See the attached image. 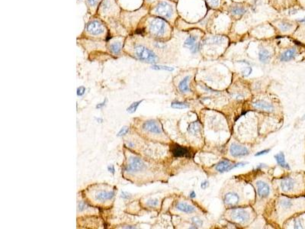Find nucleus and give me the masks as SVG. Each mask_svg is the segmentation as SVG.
<instances>
[{
	"label": "nucleus",
	"mask_w": 305,
	"mask_h": 229,
	"mask_svg": "<svg viewBox=\"0 0 305 229\" xmlns=\"http://www.w3.org/2000/svg\"><path fill=\"white\" fill-rule=\"evenodd\" d=\"M124 53L143 63L156 64L160 61L158 53L154 49L150 38L134 34L128 35L125 40Z\"/></svg>",
	"instance_id": "nucleus-1"
},
{
	"label": "nucleus",
	"mask_w": 305,
	"mask_h": 229,
	"mask_svg": "<svg viewBox=\"0 0 305 229\" xmlns=\"http://www.w3.org/2000/svg\"><path fill=\"white\" fill-rule=\"evenodd\" d=\"M173 27L166 20L148 13L142 18L135 34L155 41L168 42L172 38Z\"/></svg>",
	"instance_id": "nucleus-2"
},
{
	"label": "nucleus",
	"mask_w": 305,
	"mask_h": 229,
	"mask_svg": "<svg viewBox=\"0 0 305 229\" xmlns=\"http://www.w3.org/2000/svg\"><path fill=\"white\" fill-rule=\"evenodd\" d=\"M178 3L172 0H157L150 7L149 13L168 21L172 26L175 25L179 14L177 9Z\"/></svg>",
	"instance_id": "nucleus-3"
},
{
	"label": "nucleus",
	"mask_w": 305,
	"mask_h": 229,
	"mask_svg": "<svg viewBox=\"0 0 305 229\" xmlns=\"http://www.w3.org/2000/svg\"><path fill=\"white\" fill-rule=\"evenodd\" d=\"M80 38L107 41L110 38L109 29L104 20L97 16H93L85 23Z\"/></svg>",
	"instance_id": "nucleus-4"
},
{
	"label": "nucleus",
	"mask_w": 305,
	"mask_h": 229,
	"mask_svg": "<svg viewBox=\"0 0 305 229\" xmlns=\"http://www.w3.org/2000/svg\"><path fill=\"white\" fill-rule=\"evenodd\" d=\"M87 196L94 203L106 205L112 203L116 195L115 187L108 184H95L86 190Z\"/></svg>",
	"instance_id": "nucleus-5"
},
{
	"label": "nucleus",
	"mask_w": 305,
	"mask_h": 229,
	"mask_svg": "<svg viewBox=\"0 0 305 229\" xmlns=\"http://www.w3.org/2000/svg\"><path fill=\"white\" fill-rule=\"evenodd\" d=\"M150 11V8L145 6H142L140 9L134 11H127V10H121L120 15V21L124 28L128 32L129 35L135 34L137 28L146 15H147Z\"/></svg>",
	"instance_id": "nucleus-6"
},
{
	"label": "nucleus",
	"mask_w": 305,
	"mask_h": 229,
	"mask_svg": "<svg viewBox=\"0 0 305 229\" xmlns=\"http://www.w3.org/2000/svg\"><path fill=\"white\" fill-rule=\"evenodd\" d=\"M121 10L116 0H102L95 16L104 20L107 24L119 19Z\"/></svg>",
	"instance_id": "nucleus-7"
},
{
	"label": "nucleus",
	"mask_w": 305,
	"mask_h": 229,
	"mask_svg": "<svg viewBox=\"0 0 305 229\" xmlns=\"http://www.w3.org/2000/svg\"><path fill=\"white\" fill-rule=\"evenodd\" d=\"M189 34L183 44L184 48H187L192 53H197L202 50V41L207 32L200 28L189 29Z\"/></svg>",
	"instance_id": "nucleus-8"
},
{
	"label": "nucleus",
	"mask_w": 305,
	"mask_h": 229,
	"mask_svg": "<svg viewBox=\"0 0 305 229\" xmlns=\"http://www.w3.org/2000/svg\"><path fill=\"white\" fill-rule=\"evenodd\" d=\"M250 6L251 5L247 2H232L229 5L225 3L221 12H225L234 21H238L246 16Z\"/></svg>",
	"instance_id": "nucleus-9"
},
{
	"label": "nucleus",
	"mask_w": 305,
	"mask_h": 229,
	"mask_svg": "<svg viewBox=\"0 0 305 229\" xmlns=\"http://www.w3.org/2000/svg\"><path fill=\"white\" fill-rule=\"evenodd\" d=\"M146 169L147 164L141 158L135 154H130L125 162L123 172L127 176H136V175L143 172Z\"/></svg>",
	"instance_id": "nucleus-10"
},
{
	"label": "nucleus",
	"mask_w": 305,
	"mask_h": 229,
	"mask_svg": "<svg viewBox=\"0 0 305 229\" xmlns=\"http://www.w3.org/2000/svg\"><path fill=\"white\" fill-rule=\"evenodd\" d=\"M275 31L276 36H286L294 32L296 24L286 18H276L269 22Z\"/></svg>",
	"instance_id": "nucleus-11"
},
{
	"label": "nucleus",
	"mask_w": 305,
	"mask_h": 229,
	"mask_svg": "<svg viewBox=\"0 0 305 229\" xmlns=\"http://www.w3.org/2000/svg\"><path fill=\"white\" fill-rule=\"evenodd\" d=\"M127 37L114 36L110 37L106 41L107 53L111 56L118 57L124 53L125 40Z\"/></svg>",
	"instance_id": "nucleus-12"
},
{
	"label": "nucleus",
	"mask_w": 305,
	"mask_h": 229,
	"mask_svg": "<svg viewBox=\"0 0 305 229\" xmlns=\"http://www.w3.org/2000/svg\"><path fill=\"white\" fill-rule=\"evenodd\" d=\"M272 41H263L259 47V59L263 63H268L270 62L271 58L274 56L275 49L272 46Z\"/></svg>",
	"instance_id": "nucleus-13"
},
{
	"label": "nucleus",
	"mask_w": 305,
	"mask_h": 229,
	"mask_svg": "<svg viewBox=\"0 0 305 229\" xmlns=\"http://www.w3.org/2000/svg\"><path fill=\"white\" fill-rule=\"evenodd\" d=\"M141 129L151 135H160L162 133V127L160 123L152 119L143 121L141 125Z\"/></svg>",
	"instance_id": "nucleus-14"
},
{
	"label": "nucleus",
	"mask_w": 305,
	"mask_h": 229,
	"mask_svg": "<svg viewBox=\"0 0 305 229\" xmlns=\"http://www.w3.org/2000/svg\"><path fill=\"white\" fill-rule=\"evenodd\" d=\"M268 4L278 12L292 7L294 0H267Z\"/></svg>",
	"instance_id": "nucleus-15"
},
{
	"label": "nucleus",
	"mask_w": 305,
	"mask_h": 229,
	"mask_svg": "<svg viewBox=\"0 0 305 229\" xmlns=\"http://www.w3.org/2000/svg\"><path fill=\"white\" fill-rule=\"evenodd\" d=\"M121 9L134 11L140 9L143 4V0H116Z\"/></svg>",
	"instance_id": "nucleus-16"
},
{
	"label": "nucleus",
	"mask_w": 305,
	"mask_h": 229,
	"mask_svg": "<svg viewBox=\"0 0 305 229\" xmlns=\"http://www.w3.org/2000/svg\"><path fill=\"white\" fill-rule=\"evenodd\" d=\"M230 218L237 223H245L249 219V214L243 208H235L231 212Z\"/></svg>",
	"instance_id": "nucleus-17"
},
{
	"label": "nucleus",
	"mask_w": 305,
	"mask_h": 229,
	"mask_svg": "<svg viewBox=\"0 0 305 229\" xmlns=\"http://www.w3.org/2000/svg\"><path fill=\"white\" fill-rule=\"evenodd\" d=\"M298 55V49L295 47H290L282 49L279 55V59L281 62H288L294 60Z\"/></svg>",
	"instance_id": "nucleus-18"
},
{
	"label": "nucleus",
	"mask_w": 305,
	"mask_h": 229,
	"mask_svg": "<svg viewBox=\"0 0 305 229\" xmlns=\"http://www.w3.org/2000/svg\"><path fill=\"white\" fill-rule=\"evenodd\" d=\"M230 153L233 157L239 158L249 154V150L246 147L239 145L238 144H233L230 148Z\"/></svg>",
	"instance_id": "nucleus-19"
},
{
	"label": "nucleus",
	"mask_w": 305,
	"mask_h": 229,
	"mask_svg": "<svg viewBox=\"0 0 305 229\" xmlns=\"http://www.w3.org/2000/svg\"><path fill=\"white\" fill-rule=\"evenodd\" d=\"M171 152L172 155L176 158H189L191 153L186 148L180 146L179 144H173L171 147Z\"/></svg>",
	"instance_id": "nucleus-20"
},
{
	"label": "nucleus",
	"mask_w": 305,
	"mask_h": 229,
	"mask_svg": "<svg viewBox=\"0 0 305 229\" xmlns=\"http://www.w3.org/2000/svg\"><path fill=\"white\" fill-rule=\"evenodd\" d=\"M102 0H84L87 12L91 16H95Z\"/></svg>",
	"instance_id": "nucleus-21"
},
{
	"label": "nucleus",
	"mask_w": 305,
	"mask_h": 229,
	"mask_svg": "<svg viewBox=\"0 0 305 229\" xmlns=\"http://www.w3.org/2000/svg\"><path fill=\"white\" fill-rule=\"evenodd\" d=\"M204 1L209 9L220 11H221L223 6L226 3L225 0H204Z\"/></svg>",
	"instance_id": "nucleus-22"
},
{
	"label": "nucleus",
	"mask_w": 305,
	"mask_h": 229,
	"mask_svg": "<svg viewBox=\"0 0 305 229\" xmlns=\"http://www.w3.org/2000/svg\"><path fill=\"white\" fill-rule=\"evenodd\" d=\"M256 187H257L258 194L262 198L267 197L270 193V188H269V185L263 181H257L256 183Z\"/></svg>",
	"instance_id": "nucleus-23"
},
{
	"label": "nucleus",
	"mask_w": 305,
	"mask_h": 229,
	"mask_svg": "<svg viewBox=\"0 0 305 229\" xmlns=\"http://www.w3.org/2000/svg\"><path fill=\"white\" fill-rule=\"evenodd\" d=\"M294 185H295V181L291 177H285L280 183V186L283 192H288L293 190Z\"/></svg>",
	"instance_id": "nucleus-24"
},
{
	"label": "nucleus",
	"mask_w": 305,
	"mask_h": 229,
	"mask_svg": "<svg viewBox=\"0 0 305 229\" xmlns=\"http://www.w3.org/2000/svg\"><path fill=\"white\" fill-rule=\"evenodd\" d=\"M253 106L257 109H262L267 112H272L274 110V106L272 105L263 100H257L254 102L253 103Z\"/></svg>",
	"instance_id": "nucleus-25"
},
{
	"label": "nucleus",
	"mask_w": 305,
	"mask_h": 229,
	"mask_svg": "<svg viewBox=\"0 0 305 229\" xmlns=\"http://www.w3.org/2000/svg\"><path fill=\"white\" fill-rule=\"evenodd\" d=\"M190 79H191L190 75H186V76H184V77L179 81L178 84V88L179 91H180L182 93H189V92L190 91V88H189V81H190Z\"/></svg>",
	"instance_id": "nucleus-26"
},
{
	"label": "nucleus",
	"mask_w": 305,
	"mask_h": 229,
	"mask_svg": "<svg viewBox=\"0 0 305 229\" xmlns=\"http://www.w3.org/2000/svg\"><path fill=\"white\" fill-rule=\"evenodd\" d=\"M234 169V164L229 160H223L216 166V170L220 173L227 172Z\"/></svg>",
	"instance_id": "nucleus-27"
},
{
	"label": "nucleus",
	"mask_w": 305,
	"mask_h": 229,
	"mask_svg": "<svg viewBox=\"0 0 305 229\" xmlns=\"http://www.w3.org/2000/svg\"><path fill=\"white\" fill-rule=\"evenodd\" d=\"M224 202L227 205H234L239 202V196L234 193H228L224 196Z\"/></svg>",
	"instance_id": "nucleus-28"
},
{
	"label": "nucleus",
	"mask_w": 305,
	"mask_h": 229,
	"mask_svg": "<svg viewBox=\"0 0 305 229\" xmlns=\"http://www.w3.org/2000/svg\"><path fill=\"white\" fill-rule=\"evenodd\" d=\"M175 208L179 211L185 212V213H192V212H195V207L184 203H178L176 204V205H175Z\"/></svg>",
	"instance_id": "nucleus-29"
},
{
	"label": "nucleus",
	"mask_w": 305,
	"mask_h": 229,
	"mask_svg": "<svg viewBox=\"0 0 305 229\" xmlns=\"http://www.w3.org/2000/svg\"><path fill=\"white\" fill-rule=\"evenodd\" d=\"M274 157H275V158L276 161H277L278 164H279V166H281V167H283V168H286V169H288V170H289L290 166L288 163H286L285 157L284 153H282V152H280V153H277L276 155H275Z\"/></svg>",
	"instance_id": "nucleus-30"
},
{
	"label": "nucleus",
	"mask_w": 305,
	"mask_h": 229,
	"mask_svg": "<svg viewBox=\"0 0 305 229\" xmlns=\"http://www.w3.org/2000/svg\"><path fill=\"white\" fill-rule=\"evenodd\" d=\"M201 131V125L198 121H195L189 125L188 127V131L192 135H198Z\"/></svg>",
	"instance_id": "nucleus-31"
},
{
	"label": "nucleus",
	"mask_w": 305,
	"mask_h": 229,
	"mask_svg": "<svg viewBox=\"0 0 305 229\" xmlns=\"http://www.w3.org/2000/svg\"><path fill=\"white\" fill-rule=\"evenodd\" d=\"M143 102V99L139 100V101H137V102H134L133 103L130 104V106L127 107V112L128 113H130V114H133V113H134L135 112L137 111V108H138L139 106H140Z\"/></svg>",
	"instance_id": "nucleus-32"
},
{
	"label": "nucleus",
	"mask_w": 305,
	"mask_h": 229,
	"mask_svg": "<svg viewBox=\"0 0 305 229\" xmlns=\"http://www.w3.org/2000/svg\"><path fill=\"white\" fill-rule=\"evenodd\" d=\"M171 107L173 108H177V109H185V108H189V105L185 103H182V102H173L171 104Z\"/></svg>",
	"instance_id": "nucleus-33"
},
{
	"label": "nucleus",
	"mask_w": 305,
	"mask_h": 229,
	"mask_svg": "<svg viewBox=\"0 0 305 229\" xmlns=\"http://www.w3.org/2000/svg\"><path fill=\"white\" fill-rule=\"evenodd\" d=\"M88 206H87V204L84 203L83 201H80L78 202V206H77V210H78V212H83L85 211L87 209Z\"/></svg>",
	"instance_id": "nucleus-34"
},
{
	"label": "nucleus",
	"mask_w": 305,
	"mask_h": 229,
	"mask_svg": "<svg viewBox=\"0 0 305 229\" xmlns=\"http://www.w3.org/2000/svg\"><path fill=\"white\" fill-rule=\"evenodd\" d=\"M280 205L284 208H289L292 206V203L288 199H282L280 202Z\"/></svg>",
	"instance_id": "nucleus-35"
},
{
	"label": "nucleus",
	"mask_w": 305,
	"mask_h": 229,
	"mask_svg": "<svg viewBox=\"0 0 305 229\" xmlns=\"http://www.w3.org/2000/svg\"><path fill=\"white\" fill-rule=\"evenodd\" d=\"M128 132H129V127L124 126V127H122V128L120 129V131H118L117 136L118 137H124V136H125L126 135H127V133Z\"/></svg>",
	"instance_id": "nucleus-36"
},
{
	"label": "nucleus",
	"mask_w": 305,
	"mask_h": 229,
	"mask_svg": "<svg viewBox=\"0 0 305 229\" xmlns=\"http://www.w3.org/2000/svg\"><path fill=\"white\" fill-rule=\"evenodd\" d=\"M192 222L195 226L197 227V228L198 227H201L202 225H203V222H202V220H201L200 218H198V217H193V218H192Z\"/></svg>",
	"instance_id": "nucleus-37"
},
{
	"label": "nucleus",
	"mask_w": 305,
	"mask_h": 229,
	"mask_svg": "<svg viewBox=\"0 0 305 229\" xmlns=\"http://www.w3.org/2000/svg\"><path fill=\"white\" fill-rule=\"evenodd\" d=\"M159 201L158 199H149L147 201V205L150 207H156L157 205H158Z\"/></svg>",
	"instance_id": "nucleus-38"
},
{
	"label": "nucleus",
	"mask_w": 305,
	"mask_h": 229,
	"mask_svg": "<svg viewBox=\"0 0 305 229\" xmlns=\"http://www.w3.org/2000/svg\"><path fill=\"white\" fill-rule=\"evenodd\" d=\"M85 92V88L84 86H80L78 89H77V96H82L84 95Z\"/></svg>",
	"instance_id": "nucleus-39"
},
{
	"label": "nucleus",
	"mask_w": 305,
	"mask_h": 229,
	"mask_svg": "<svg viewBox=\"0 0 305 229\" xmlns=\"http://www.w3.org/2000/svg\"><path fill=\"white\" fill-rule=\"evenodd\" d=\"M157 0H143V6H147V7L150 8V6L153 4L155 2H157Z\"/></svg>",
	"instance_id": "nucleus-40"
},
{
	"label": "nucleus",
	"mask_w": 305,
	"mask_h": 229,
	"mask_svg": "<svg viewBox=\"0 0 305 229\" xmlns=\"http://www.w3.org/2000/svg\"><path fill=\"white\" fill-rule=\"evenodd\" d=\"M107 102H108V99H107V98H105V100H104L102 103H98V104H97L96 106H95V108H96L97 109H102V108H104V107L105 106Z\"/></svg>",
	"instance_id": "nucleus-41"
},
{
	"label": "nucleus",
	"mask_w": 305,
	"mask_h": 229,
	"mask_svg": "<svg viewBox=\"0 0 305 229\" xmlns=\"http://www.w3.org/2000/svg\"><path fill=\"white\" fill-rule=\"evenodd\" d=\"M130 197H131V195H130V193H127V192L123 191L121 193V198L124 199H129Z\"/></svg>",
	"instance_id": "nucleus-42"
},
{
	"label": "nucleus",
	"mask_w": 305,
	"mask_h": 229,
	"mask_svg": "<svg viewBox=\"0 0 305 229\" xmlns=\"http://www.w3.org/2000/svg\"><path fill=\"white\" fill-rule=\"evenodd\" d=\"M294 228H302V224H301V221L300 220H297L294 222Z\"/></svg>",
	"instance_id": "nucleus-43"
},
{
	"label": "nucleus",
	"mask_w": 305,
	"mask_h": 229,
	"mask_svg": "<svg viewBox=\"0 0 305 229\" xmlns=\"http://www.w3.org/2000/svg\"><path fill=\"white\" fill-rule=\"evenodd\" d=\"M251 72H252V69H251L250 67H247V68H246V69L244 70V71H243L242 73H243V75H244V76H249V74H250Z\"/></svg>",
	"instance_id": "nucleus-44"
},
{
	"label": "nucleus",
	"mask_w": 305,
	"mask_h": 229,
	"mask_svg": "<svg viewBox=\"0 0 305 229\" xmlns=\"http://www.w3.org/2000/svg\"><path fill=\"white\" fill-rule=\"evenodd\" d=\"M108 172L111 173H112V174H115V166L114 165H108Z\"/></svg>",
	"instance_id": "nucleus-45"
},
{
	"label": "nucleus",
	"mask_w": 305,
	"mask_h": 229,
	"mask_svg": "<svg viewBox=\"0 0 305 229\" xmlns=\"http://www.w3.org/2000/svg\"><path fill=\"white\" fill-rule=\"evenodd\" d=\"M269 151H270V149H267V150H261V151L258 152L257 153H256V156L257 157V156H261V155H263V154H266V153H269Z\"/></svg>",
	"instance_id": "nucleus-46"
},
{
	"label": "nucleus",
	"mask_w": 305,
	"mask_h": 229,
	"mask_svg": "<svg viewBox=\"0 0 305 229\" xmlns=\"http://www.w3.org/2000/svg\"><path fill=\"white\" fill-rule=\"evenodd\" d=\"M208 185H209L208 181H204L202 183V184H201V188H202V190H205V189H207V187H208Z\"/></svg>",
	"instance_id": "nucleus-47"
},
{
	"label": "nucleus",
	"mask_w": 305,
	"mask_h": 229,
	"mask_svg": "<svg viewBox=\"0 0 305 229\" xmlns=\"http://www.w3.org/2000/svg\"><path fill=\"white\" fill-rule=\"evenodd\" d=\"M195 196H196V194H195V192H194V191L191 192V193H190V198L194 199V198H195Z\"/></svg>",
	"instance_id": "nucleus-48"
},
{
	"label": "nucleus",
	"mask_w": 305,
	"mask_h": 229,
	"mask_svg": "<svg viewBox=\"0 0 305 229\" xmlns=\"http://www.w3.org/2000/svg\"><path fill=\"white\" fill-rule=\"evenodd\" d=\"M96 121H98V123H102V122H103V119H102V118H96Z\"/></svg>",
	"instance_id": "nucleus-49"
},
{
	"label": "nucleus",
	"mask_w": 305,
	"mask_h": 229,
	"mask_svg": "<svg viewBox=\"0 0 305 229\" xmlns=\"http://www.w3.org/2000/svg\"><path fill=\"white\" fill-rule=\"evenodd\" d=\"M172 1L175 2H176V3H178V2H179V0H172Z\"/></svg>",
	"instance_id": "nucleus-50"
}]
</instances>
